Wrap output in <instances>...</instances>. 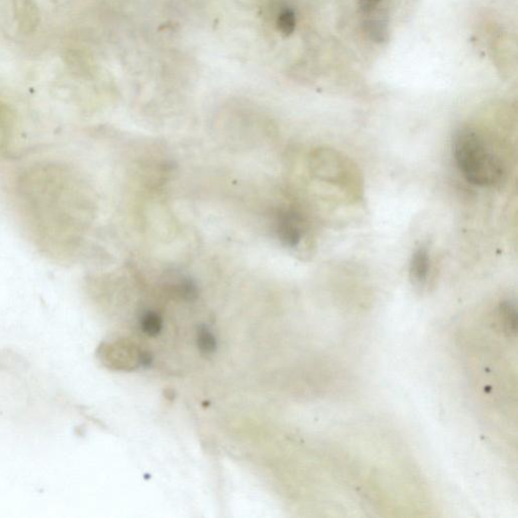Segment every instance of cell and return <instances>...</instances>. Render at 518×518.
Here are the masks:
<instances>
[{"label": "cell", "instance_id": "2", "mask_svg": "<svg viewBox=\"0 0 518 518\" xmlns=\"http://www.w3.org/2000/svg\"><path fill=\"white\" fill-rule=\"evenodd\" d=\"M454 156L464 177L475 186H496L505 175L501 159L483 135L472 128H463L454 134Z\"/></svg>", "mask_w": 518, "mask_h": 518}, {"label": "cell", "instance_id": "6", "mask_svg": "<svg viewBox=\"0 0 518 518\" xmlns=\"http://www.w3.org/2000/svg\"><path fill=\"white\" fill-rule=\"evenodd\" d=\"M140 326L143 333L150 337H155L161 332L163 328V321L161 317L153 311L144 313L140 319Z\"/></svg>", "mask_w": 518, "mask_h": 518}, {"label": "cell", "instance_id": "3", "mask_svg": "<svg viewBox=\"0 0 518 518\" xmlns=\"http://www.w3.org/2000/svg\"><path fill=\"white\" fill-rule=\"evenodd\" d=\"M312 168L319 177L333 184H344L351 186L349 182L355 180V173L350 164L336 151H315L312 156Z\"/></svg>", "mask_w": 518, "mask_h": 518}, {"label": "cell", "instance_id": "11", "mask_svg": "<svg viewBox=\"0 0 518 518\" xmlns=\"http://www.w3.org/2000/svg\"><path fill=\"white\" fill-rule=\"evenodd\" d=\"M380 0H360V10L364 13H371L379 6Z\"/></svg>", "mask_w": 518, "mask_h": 518}, {"label": "cell", "instance_id": "7", "mask_svg": "<svg viewBox=\"0 0 518 518\" xmlns=\"http://www.w3.org/2000/svg\"><path fill=\"white\" fill-rule=\"evenodd\" d=\"M500 317L504 330L509 334H515L517 327V308L511 302H504L500 306Z\"/></svg>", "mask_w": 518, "mask_h": 518}, {"label": "cell", "instance_id": "9", "mask_svg": "<svg viewBox=\"0 0 518 518\" xmlns=\"http://www.w3.org/2000/svg\"><path fill=\"white\" fill-rule=\"evenodd\" d=\"M279 30L283 35L290 36L294 33L295 29H296L297 20L296 15H295L294 10H290V8H285L279 13L278 20Z\"/></svg>", "mask_w": 518, "mask_h": 518}, {"label": "cell", "instance_id": "4", "mask_svg": "<svg viewBox=\"0 0 518 518\" xmlns=\"http://www.w3.org/2000/svg\"><path fill=\"white\" fill-rule=\"evenodd\" d=\"M276 231L283 244L295 249L305 236V223L296 212L286 211L279 216Z\"/></svg>", "mask_w": 518, "mask_h": 518}, {"label": "cell", "instance_id": "10", "mask_svg": "<svg viewBox=\"0 0 518 518\" xmlns=\"http://www.w3.org/2000/svg\"><path fill=\"white\" fill-rule=\"evenodd\" d=\"M366 30L369 37L375 42L382 43L388 39V30L386 24L378 20H371L366 22Z\"/></svg>", "mask_w": 518, "mask_h": 518}, {"label": "cell", "instance_id": "1", "mask_svg": "<svg viewBox=\"0 0 518 518\" xmlns=\"http://www.w3.org/2000/svg\"><path fill=\"white\" fill-rule=\"evenodd\" d=\"M20 215L38 246L56 258H68L80 247L90 219L84 182L64 163H38L15 184Z\"/></svg>", "mask_w": 518, "mask_h": 518}, {"label": "cell", "instance_id": "8", "mask_svg": "<svg viewBox=\"0 0 518 518\" xmlns=\"http://www.w3.org/2000/svg\"><path fill=\"white\" fill-rule=\"evenodd\" d=\"M197 343L200 353L204 355H212L217 348V340L215 335L206 326H200L198 330Z\"/></svg>", "mask_w": 518, "mask_h": 518}, {"label": "cell", "instance_id": "5", "mask_svg": "<svg viewBox=\"0 0 518 518\" xmlns=\"http://www.w3.org/2000/svg\"><path fill=\"white\" fill-rule=\"evenodd\" d=\"M430 270V256L429 249L421 245L412 254L410 261L409 274L412 283L417 287H422L427 283Z\"/></svg>", "mask_w": 518, "mask_h": 518}]
</instances>
